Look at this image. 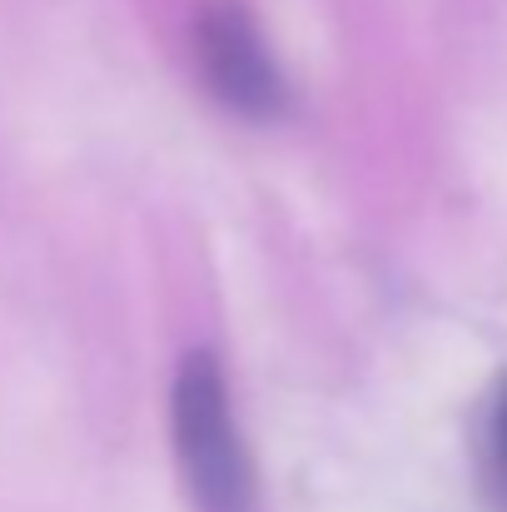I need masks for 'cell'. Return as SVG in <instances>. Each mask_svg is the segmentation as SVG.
Listing matches in <instances>:
<instances>
[{
  "instance_id": "3",
  "label": "cell",
  "mask_w": 507,
  "mask_h": 512,
  "mask_svg": "<svg viewBox=\"0 0 507 512\" xmlns=\"http://www.w3.org/2000/svg\"><path fill=\"white\" fill-rule=\"evenodd\" d=\"M488 453H493V473L507 488V383L493 398V413H488Z\"/></svg>"
},
{
  "instance_id": "1",
  "label": "cell",
  "mask_w": 507,
  "mask_h": 512,
  "mask_svg": "<svg viewBox=\"0 0 507 512\" xmlns=\"http://www.w3.org/2000/svg\"><path fill=\"white\" fill-rule=\"evenodd\" d=\"M169 438L184 488L199 512H254V463L229 403V383L214 353L179 358L169 388Z\"/></svg>"
},
{
  "instance_id": "2",
  "label": "cell",
  "mask_w": 507,
  "mask_h": 512,
  "mask_svg": "<svg viewBox=\"0 0 507 512\" xmlns=\"http://www.w3.org/2000/svg\"><path fill=\"white\" fill-rule=\"evenodd\" d=\"M194 60L204 90L244 120H279L289 110L284 70L244 0H204L194 15Z\"/></svg>"
}]
</instances>
